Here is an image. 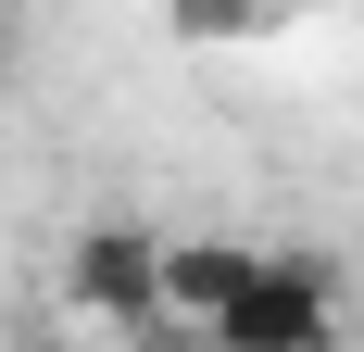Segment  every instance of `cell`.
<instances>
[{"instance_id": "6da1fadb", "label": "cell", "mask_w": 364, "mask_h": 352, "mask_svg": "<svg viewBox=\"0 0 364 352\" xmlns=\"http://www.w3.org/2000/svg\"><path fill=\"white\" fill-rule=\"evenodd\" d=\"M164 302L214 327V352H327L339 277L314 252H164Z\"/></svg>"}, {"instance_id": "7a4b0ae2", "label": "cell", "mask_w": 364, "mask_h": 352, "mask_svg": "<svg viewBox=\"0 0 364 352\" xmlns=\"http://www.w3.org/2000/svg\"><path fill=\"white\" fill-rule=\"evenodd\" d=\"M75 289L113 302V315H164V252L151 239H88L75 252Z\"/></svg>"}]
</instances>
